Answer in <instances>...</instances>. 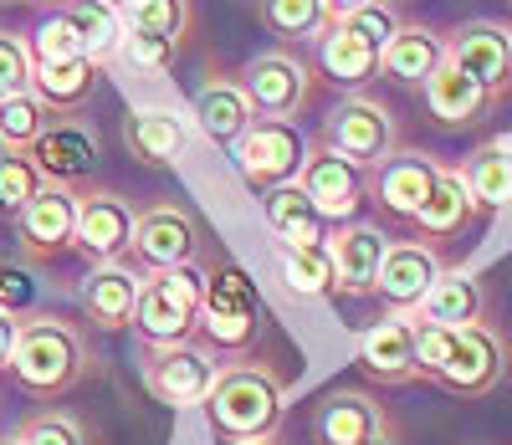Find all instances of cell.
Here are the masks:
<instances>
[{"label":"cell","instance_id":"7","mask_svg":"<svg viewBox=\"0 0 512 445\" xmlns=\"http://www.w3.org/2000/svg\"><path fill=\"white\" fill-rule=\"evenodd\" d=\"M241 93L262 123H292L313 98V72L292 52H262L241 67Z\"/></svg>","mask_w":512,"mask_h":445},{"label":"cell","instance_id":"30","mask_svg":"<svg viewBox=\"0 0 512 445\" xmlns=\"http://www.w3.org/2000/svg\"><path fill=\"white\" fill-rule=\"evenodd\" d=\"M456 169H461L466 190H472L477 210H512V139L477 144Z\"/></svg>","mask_w":512,"mask_h":445},{"label":"cell","instance_id":"38","mask_svg":"<svg viewBox=\"0 0 512 445\" xmlns=\"http://www.w3.org/2000/svg\"><path fill=\"white\" fill-rule=\"evenodd\" d=\"M175 57H180V41H169V36H149V31H128V26H123V47H118V62H128L134 72H149V77H159V72H169V67H175Z\"/></svg>","mask_w":512,"mask_h":445},{"label":"cell","instance_id":"34","mask_svg":"<svg viewBox=\"0 0 512 445\" xmlns=\"http://www.w3.org/2000/svg\"><path fill=\"white\" fill-rule=\"evenodd\" d=\"M52 123V113L36 103V93H16V98H0V144H6V154H26L41 128Z\"/></svg>","mask_w":512,"mask_h":445},{"label":"cell","instance_id":"17","mask_svg":"<svg viewBox=\"0 0 512 445\" xmlns=\"http://www.w3.org/2000/svg\"><path fill=\"white\" fill-rule=\"evenodd\" d=\"M72 231H77V195L62 190V185H41L36 200L16 220L21 251L36 256V261H52V256L72 251Z\"/></svg>","mask_w":512,"mask_h":445},{"label":"cell","instance_id":"44","mask_svg":"<svg viewBox=\"0 0 512 445\" xmlns=\"http://www.w3.org/2000/svg\"><path fill=\"white\" fill-rule=\"evenodd\" d=\"M36 277L26 272V266L21 261H6V256H0V313H11V318H21L26 313V307L36 302Z\"/></svg>","mask_w":512,"mask_h":445},{"label":"cell","instance_id":"23","mask_svg":"<svg viewBox=\"0 0 512 445\" xmlns=\"http://www.w3.org/2000/svg\"><path fill=\"white\" fill-rule=\"evenodd\" d=\"M415 323H441V328H477L487 323V292L472 272H461V266H441V277L431 282L415 307Z\"/></svg>","mask_w":512,"mask_h":445},{"label":"cell","instance_id":"12","mask_svg":"<svg viewBox=\"0 0 512 445\" xmlns=\"http://www.w3.org/2000/svg\"><path fill=\"white\" fill-rule=\"evenodd\" d=\"M139 266L149 272H175V266H195L200 251V231H195V215L180 205H149L134 220V241H128Z\"/></svg>","mask_w":512,"mask_h":445},{"label":"cell","instance_id":"40","mask_svg":"<svg viewBox=\"0 0 512 445\" xmlns=\"http://www.w3.org/2000/svg\"><path fill=\"white\" fill-rule=\"evenodd\" d=\"M26 52H31V62H67V57H82L77 31H72V21H67L62 11H52L47 21H41V26L31 31Z\"/></svg>","mask_w":512,"mask_h":445},{"label":"cell","instance_id":"46","mask_svg":"<svg viewBox=\"0 0 512 445\" xmlns=\"http://www.w3.org/2000/svg\"><path fill=\"white\" fill-rule=\"evenodd\" d=\"M323 6H328V16H333V21H344V16H354L359 6H369V0H323Z\"/></svg>","mask_w":512,"mask_h":445},{"label":"cell","instance_id":"22","mask_svg":"<svg viewBox=\"0 0 512 445\" xmlns=\"http://www.w3.org/2000/svg\"><path fill=\"white\" fill-rule=\"evenodd\" d=\"M436 174H441V164L431 154L395 149L390 159L374 169V200L390 210V215H400V220H415V210L425 205V195L436 190Z\"/></svg>","mask_w":512,"mask_h":445},{"label":"cell","instance_id":"29","mask_svg":"<svg viewBox=\"0 0 512 445\" xmlns=\"http://www.w3.org/2000/svg\"><path fill=\"white\" fill-rule=\"evenodd\" d=\"M441 62H446V36L431 31V26H420V21H405L390 36V47L379 52V72L390 82H405V87H420Z\"/></svg>","mask_w":512,"mask_h":445},{"label":"cell","instance_id":"9","mask_svg":"<svg viewBox=\"0 0 512 445\" xmlns=\"http://www.w3.org/2000/svg\"><path fill=\"white\" fill-rule=\"evenodd\" d=\"M507 379V338L487 323L461 328L456 333V353L446 359V369L436 374V384L456 399H482Z\"/></svg>","mask_w":512,"mask_h":445},{"label":"cell","instance_id":"4","mask_svg":"<svg viewBox=\"0 0 512 445\" xmlns=\"http://www.w3.org/2000/svg\"><path fill=\"white\" fill-rule=\"evenodd\" d=\"M323 144L344 164H354L359 174L364 169L374 174L384 159L400 149V123H395V113L384 108L379 98L344 93V98L328 108V118H323Z\"/></svg>","mask_w":512,"mask_h":445},{"label":"cell","instance_id":"2","mask_svg":"<svg viewBox=\"0 0 512 445\" xmlns=\"http://www.w3.org/2000/svg\"><path fill=\"white\" fill-rule=\"evenodd\" d=\"M6 369L16 374V384L26 394L57 399L88 374V343H82V333L62 318H36V323H21Z\"/></svg>","mask_w":512,"mask_h":445},{"label":"cell","instance_id":"16","mask_svg":"<svg viewBox=\"0 0 512 445\" xmlns=\"http://www.w3.org/2000/svg\"><path fill=\"white\" fill-rule=\"evenodd\" d=\"M441 256L431 241H390L384 246V261L374 272V297H384L395 313H410V307L431 292V282L441 277Z\"/></svg>","mask_w":512,"mask_h":445},{"label":"cell","instance_id":"37","mask_svg":"<svg viewBox=\"0 0 512 445\" xmlns=\"http://www.w3.org/2000/svg\"><path fill=\"white\" fill-rule=\"evenodd\" d=\"M36 190H41V174L31 169V159L26 154H6L0 159V220H21V210L36 200Z\"/></svg>","mask_w":512,"mask_h":445},{"label":"cell","instance_id":"25","mask_svg":"<svg viewBox=\"0 0 512 445\" xmlns=\"http://www.w3.org/2000/svg\"><path fill=\"white\" fill-rule=\"evenodd\" d=\"M195 123L210 144H221V149H236V139L256 123L246 93H241V82L236 77H205L195 87Z\"/></svg>","mask_w":512,"mask_h":445},{"label":"cell","instance_id":"31","mask_svg":"<svg viewBox=\"0 0 512 445\" xmlns=\"http://www.w3.org/2000/svg\"><path fill=\"white\" fill-rule=\"evenodd\" d=\"M62 16L72 21L77 31V47L93 67H108L118 62V47H123V11L113 0H67Z\"/></svg>","mask_w":512,"mask_h":445},{"label":"cell","instance_id":"28","mask_svg":"<svg viewBox=\"0 0 512 445\" xmlns=\"http://www.w3.org/2000/svg\"><path fill=\"white\" fill-rule=\"evenodd\" d=\"M262 220H267V231L277 236V246H323L328 241V220L318 215V205L297 190V180L277 185L262 195Z\"/></svg>","mask_w":512,"mask_h":445},{"label":"cell","instance_id":"50","mask_svg":"<svg viewBox=\"0 0 512 445\" xmlns=\"http://www.w3.org/2000/svg\"><path fill=\"white\" fill-rule=\"evenodd\" d=\"M251 445H277V440H251Z\"/></svg>","mask_w":512,"mask_h":445},{"label":"cell","instance_id":"6","mask_svg":"<svg viewBox=\"0 0 512 445\" xmlns=\"http://www.w3.org/2000/svg\"><path fill=\"white\" fill-rule=\"evenodd\" d=\"M200 272L195 266H175V272H154L139 287L134 328L144 343H185L200 323Z\"/></svg>","mask_w":512,"mask_h":445},{"label":"cell","instance_id":"53","mask_svg":"<svg viewBox=\"0 0 512 445\" xmlns=\"http://www.w3.org/2000/svg\"><path fill=\"white\" fill-rule=\"evenodd\" d=\"M507 6H512V0H507Z\"/></svg>","mask_w":512,"mask_h":445},{"label":"cell","instance_id":"3","mask_svg":"<svg viewBox=\"0 0 512 445\" xmlns=\"http://www.w3.org/2000/svg\"><path fill=\"white\" fill-rule=\"evenodd\" d=\"M200 333H205V348L216 353H241L256 343L262 333V297H256V282L241 272V266L221 261L200 272Z\"/></svg>","mask_w":512,"mask_h":445},{"label":"cell","instance_id":"11","mask_svg":"<svg viewBox=\"0 0 512 445\" xmlns=\"http://www.w3.org/2000/svg\"><path fill=\"white\" fill-rule=\"evenodd\" d=\"M446 62L461 67L466 77H477L487 93L502 103L512 87V26L502 21H466L446 36Z\"/></svg>","mask_w":512,"mask_h":445},{"label":"cell","instance_id":"27","mask_svg":"<svg viewBox=\"0 0 512 445\" xmlns=\"http://www.w3.org/2000/svg\"><path fill=\"white\" fill-rule=\"evenodd\" d=\"M477 220V200H472V190H466V180H461V169H446L441 164V174H436V190L425 195V205L415 210V220L410 226L420 231V241H451V236H461L466 226Z\"/></svg>","mask_w":512,"mask_h":445},{"label":"cell","instance_id":"36","mask_svg":"<svg viewBox=\"0 0 512 445\" xmlns=\"http://www.w3.org/2000/svg\"><path fill=\"white\" fill-rule=\"evenodd\" d=\"M190 21H195L190 0H139L134 11H123L128 31H149V36H169V41H185Z\"/></svg>","mask_w":512,"mask_h":445},{"label":"cell","instance_id":"45","mask_svg":"<svg viewBox=\"0 0 512 445\" xmlns=\"http://www.w3.org/2000/svg\"><path fill=\"white\" fill-rule=\"evenodd\" d=\"M16 333H21V318H11V313H0V369L11 364V348H16Z\"/></svg>","mask_w":512,"mask_h":445},{"label":"cell","instance_id":"5","mask_svg":"<svg viewBox=\"0 0 512 445\" xmlns=\"http://www.w3.org/2000/svg\"><path fill=\"white\" fill-rule=\"evenodd\" d=\"M221 353L195 338L185 343H144V389L169 410H195L205 405L210 384L221 379Z\"/></svg>","mask_w":512,"mask_h":445},{"label":"cell","instance_id":"10","mask_svg":"<svg viewBox=\"0 0 512 445\" xmlns=\"http://www.w3.org/2000/svg\"><path fill=\"white\" fill-rule=\"evenodd\" d=\"M297 190H303L318 215L328 220V226H344V220L359 215L364 205V174L354 164H344L323 139L303 149V169H297Z\"/></svg>","mask_w":512,"mask_h":445},{"label":"cell","instance_id":"1","mask_svg":"<svg viewBox=\"0 0 512 445\" xmlns=\"http://www.w3.org/2000/svg\"><path fill=\"white\" fill-rule=\"evenodd\" d=\"M200 410L210 420V435L226 445L277 440V425L287 410V384L267 364H226Z\"/></svg>","mask_w":512,"mask_h":445},{"label":"cell","instance_id":"24","mask_svg":"<svg viewBox=\"0 0 512 445\" xmlns=\"http://www.w3.org/2000/svg\"><path fill=\"white\" fill-rule=\"evenodd\" d=\"M123 144H128V154H134L139 164L169 169V164H180L185 149H190V123L175 118V113H164V108H134L123 118Z\"/></svg>","mask_w":512,"mask_h":445},{"label":"cell","instance_id":"8","mask_svg":"<svg viewBox=\"0 0 512 445\" xmlns=\"http://www.w3.org/2000/svg\"><path fill=\"white\" fill-rule=\"evenodd\" d=\"M303 149H308V139L297 133V123H262V118H256L236 139L231 159H236V174L246 180V190L267 195V190L297 180V169H303Z\"/></svg>","mask_w":512,"mask_h":445},{"label":"cell","instance_id":"39","mask_svg":"<svg viewBox=\"0 0 512 445\" xmlns=\"http://www.w3.org/2000/svg\"><path fill=\"white\" fill-rule=\"evenodd\" d=\"M344 26H349L354 36H364L374 52H384V47H390V36L405 26V16H400L395 0H369V6H359L354 16H344Z\"/></svg>","mask_w":512,"mask_h":445},{"label":"cell","instance_id":"35","mask_svg":"<svg viewBox=\"0 0 512 445\" xmlns=\"http://www.w3.org/2000/svg\"><path fill=\"white\" fill-rule=\"evenodd\" d=\"M277 256H282V282L297 297H323L333 287L328 246H277Z\"/></svg>","mask_w":512,"mask_h":445},{"label":"cell","instance_id":"20","mask_svg":"<svg viewBox=\"0 0 512 445\" xmlns=\"http://www.w3.org/2000/svg\"><path fill=\"white\" fill-rule=\"evenodd\" d=\"M420 98H425V113H431L441 128H477L497 108V98L487 93V87L477 77H466L461 67H451V62H441L420 82Z\"/></svg>","mask_w":512,"mask_h":445},{"label":"cell","instance_id":"47","mask_svg":"<svg viewBox=\"0 0 512 445\" xmlns=\"http://www.w3.org/2000/svg\"><path fill=\"white\" fill-rule=\"evenodd\" d=\"M113 6H118V11H134V6H139V0H113Z\"/></svg>","mask_w":512,"mask_h":445},{"label":"cell","instance_id":"43","mask_svg":"<svg viewBox=\"0 0 512 445\" xmlns=\"http://www.w3.org/2000/svg\"><path fill=\"white\" fill-rule=\"evenodd\" d=\"M31 93V52L16 31H0V98Z\"/></svg>","mask_w":512,"mask_h":445},{"label":"cell","instance_id":"48","mask_svg":"<svg viewBox=\"0 0 512 445\" xmlns=\"http://www.w3.org/2000/svg\"><path fill=\"white\" fill-rule=\"evenodd\" d=\"M364 445H390V435H379V440H364Z\"/></svg>","mask_w":512,"mask_h":445},{"label":"cell","instance_id":"19","mask_svg":"<svg viewBox=\"0 0 512 445\" xmlns=\"http://www.w3.org/2000/svg\"><path fill=\"white\" fill-rule=\"evenodd\" d=\"M139 287H144V277L134 272V266L108 261V266H93V272L82 277V287H77V302H82V313H88V323H93V328H103V333H118V328H128V323H134Z\"/></svg>","mask_w":512,"mask_h":445},{"label":"cell","instance_id":"42","mask_svg":"<svg viewBox=\"0 0 512 445\" xmlns=\"http://www.w3.org/2000/svg\"><path fill=\"white\" fill-rule=\"evenodd\" d=\"M415 323V318H410ZM456 333L461 328H441V323H415V369L420 379H436L446 369V359L456 353Z\"/></svg>","mask_w":512,"mask_h":445},{"label":"cell","instance_id":"13","mask_svg":"<svg viewBox=\"0 0 512 445\" xmlns=\"http://www.w3.org/2000/svg\"><path fill=\"white\" fill-rule=\"evenodd\" d=\"M395 236H384L374 220H344L328 231V266H333V287L338 297H374V272L384 261V246Z\"/></svg>","mask_w":512,"mask_h":445},{"label":"cell","instance_id":"26","mask_svg":"<svg viewBox=\"0 0 512 445\" xmlns=\"http://www.w3.org/2000/svg\"><path fill=\"white\" fill-rule=\"evenodd\" d=\"M98 77L103 67H93L88 57H67V62H31V93L36 103L47 108L52 118L88 108L98 93Z\"/></svg>","mask_w":512,"mask_h":445},{"label":"cell","instance_id":"21","mask_svg":"<svg viewBox=\"0 0 512 445\" xmlns=\"http://www.w3.org/2000/svg\"><path fill=\"white\" fill-rule=\"evenodd\" d=\"M359 369L379 384H410L420 379L415 369V323L405 313L379 318L374 328L359 333Z\"/></svg>","mask_w":512,"mask_h":445},{"label":"cell","instance_id":"14","mask_svg":"<svg viewBox=\"0 0 512 445\" xmlns=\"http://www.w3.org/2000/svg\"><path fill=\"white\" fill-rule=\"evenodd\" d=\"M134 220H139V210L128 205L118 190H88V195H77V231H72V246L88 251L93 266L123 261L128 241H134Z\"/></svg>","mask_w":512,"mask_h":445},{"label":"cell","instance_id":"52","mask_svg":"<svg viewBox=\"0 0 512 445\" xmlns=\"http://www.w3.org/2000/svg\"><path fill=\"white\" fill-rule=\"evenodd\" d=\"M0 159H6V144H0Z\"/></svg>","mask_w":512,"mask_h":445},{"label":"cell","instance_id":"51","mask_svg":"<svg viewBox=\"0 0 512 445\" xmlns=\"http://www.w3.org/2000/svg\"><path fill=\"white\" fill-rule=\"evenodd\" d=\"M0 445H16V435H11V440H0Z\"/></svg>","mask_w":512,"mask_h":445},{"label":"cell","instance_id":"41","mask_svg":"<svg viewBox=\"0 0 512 445\" xmlns=\"http://www.w3.org/2000/svg\"><path fill=\"white\" fill-rule=\"evenodd\" d=\"M16 445H88V430L62 410H41L16 430Z\"/></svg>","mask_w":512,"mask_h":445},{"label":"cell","instance_id":"18","mask_svg":"<svg viewBox=\"0 0 512 445\" xmlns=\"http://www.w3.org/2000/svg\"><path fill=\"white\" fill-rule=\"evenodd\" d=\"M31 169L41 174V185H77L82 174L93 169L98 159V139L82 123H67V118H52L47 128H41V139L26 149Z\"/></svg>","mask_w":512,"mask_h":445},{"label":"cell","instance_id":"32","mask_svg":"<svg viewBox=\"0 0 512 445\" xmlns=\"http://www.w3.org/2000/svg\"><path fill=\"white\" fill-rule=\"evenodd\" d=\"M318 67H323L328 82H338V87H349V93H359V87L379 72V52L369 47L364 36H354L344 21H333L328 36L318 41Z\"/></svg>","mask_w":512,"mask_h":445},{"label":"cell","instance_id":"15","mask_svg":"<svg viewBox=\"0 0 512 445\" xmlns=\"http://www.w3.org/2000/svg\"><path fill=\"white\" fill-rule=\"evenodd\" d=\"M379 435H390V415H384L379 394H369V389H328L313 405L318 445H364Z\"/></svg>","mask_w":512,"mask_h":445},{"label":"cell","instance_id":"33","mask_svg":"<svg viewBox=\"0 0 512 445\" xmlns=\"http://www.w3.org/2000/svg\"><path fill=\"white\" fill-rule=\"evenodd\" d=\"M256 16L277 41H313V47L333 26L323 0H256Z\"/></svg>","mask_w":512,"mask_h":445},{"label":"cell","instance_id":"49","mask_svg":"<svg viewBox=\"0 0 512 445\" xmlns=\"http://www.w3.org/2000/svg\"><path fill=\"white\" fill-rule=\"evenodd\" d=\"M0 6H26V0H0Z\"/></svg>","mask_w":512,"mask_h":445}]
</instances>
